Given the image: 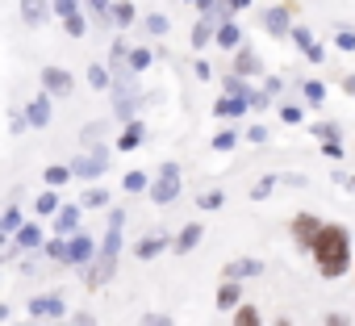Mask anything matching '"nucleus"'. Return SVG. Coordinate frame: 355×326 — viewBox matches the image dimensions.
Here are the masks:
<instances>
[{
    "instance_id": "nucleus-23",
    "label": "nucleus",
    "mask_w": 355,
    "mask_h": 326,
    "mask_svg": "<svg viewBox=\"0 0 355 326\" xmlns=\"http://www.w3.org/2000/svg\"><path fill=\"white\" fill-rule=\"evenodd\" d=\"M59 209H63V201H59L55 189H42V193L34 197V214H38V218H59Z\"/></svg>"
},
{
    "instance_id": "nucleus-21",
    "label": "nucleus",
    "mask_w": 355,
    "mask_h": 326,
    "mask_svg": "<svg viewBox=\"0 0 355 326\" xmlns=\"http://www.w3.org/2000/svg\"><path fill=\"white\" fill-rule=\"evenodd\" d=\"M189 42H193V51L201 55L205 46H214V42H218V26H214V22H205V17H197V26H193Z\"/></svg>"
},
{
    "instance_id": "nucleus-29",
    "label": "nucleus",
    "mask_w": 355,
    "mask_h": 326,
    "mask_svg": "<svg viewBox=\"0 0 355 326\" xmlns=\"http://www.w3.org/2000/svg\"><path fill=\"white\" fill-rule=\"evenodd\" d=\"M150 185H155V176H146V172H138V168L121 176V189H125V193H150Z\"/></svg>"
},
{
    "instance_id": "nucleus-1",
    "label": "nucleus",
    "mask_w": 355,
    "mask_h": 326,
    "mask_svg": "<svg viewBox=\"0 0 355 326\" xmlns=\"http://www.w3.org/2000/svg\"><path fill=\"white\" fill-rule=\"evenodd\" d=\"M313 264H318V276L322 280H338L355 268V251H351V230L343 222H326L318 243H313Z\"/></svg>"
},
{
    "instance_id": "nucleus-26",
    "label": "nucleus",
    "mask_w": 355,
    "mask_h": 326,
    "mask_svg": "<svg viewBox=\"0 0 355 326\" xmlns=\"http://www.w3.org/2000/svg\"><path fill=\"white\" fill-rule=\"evenodd\" d=\"M42 180H46V189H55V193H59L67 180H76V176H71V163H51V168L42 172Z\"/></svg>"
},
{
    "instance_id": "nucleus-12",
    "label": "nucleus",
    "mask_w": 355,
    "mask_h": 326,
    "mask_svg": "<svg viewBox=\"0 0 355 326\" xmlns=\"http://www.w3.org/2000/svg\"><path fill=\"white\" fill-rule=\"evenodd\" d=\"M201 239H205V226H201V222H189V226L175 230L171 251H175V255H189V251H197V247H201Z\"/></svg>"
},
{
    "instance_id": "nucleus-55",
    "label": "nucleus",
    "mask_w": 355,
    "mask_h": 326,
    "mask_svg": "<svg viewBox=\"0 0 355 326\" xmlns=\"http://www.w3.org/2000/svg\"><path fill=\"white\" fill-rule=\"evenodd\" d=\"M243 9H251V0H226V13H230V22H234V13H243Z\"/></svg>"
},
{
    "instance_id": "nucleus-14",
    "label": "nucleus",
    "mask_w": 355,
    "mask_h": 326,
    "mask_svg": "<svg viewBox=\"0 0 355 326\" xmlns=\"http://www.w3.org/2000/svg\"><path fill=\"white\" fill-rule=\"evenodd\" d=\"M51 101H55L51 92H38V96L26 105V117H30V126H34V130H46V126H51V113H55V109H51Z\"/></svg>"
},
{
    "instance_id": "nucleus-3",
    "label": "nucleus",
    "mask_w": 355,
    "mask_h": 326,
    "mask_svg": "<svg viewBox=\"0 0 355 326\" xmlns=\"http://www.w3.org/2000/svg\"><path fill=\"white\" fill-rule=\"evenodd\" d=\"M180 189H184V176H180V163H171V159H163V168H159V176H155V185H150V201L163 209V205H171L175 197H180Z\"/></svg>"
},
{
    "instance_id": "nucleus-45",
    "label": "nucleus",
    "mask_w": 355,
    "mask_h": 326,
    "mask_svg": "<svg viewBox=\"0 0 355 326\" xmlns=\"http://www.w3.org/2000/svg\"><path fill=\"white\" fill-rule=\"evenodd\" d=\"M59 326H96V314H88V309H76L67 322H59Z\"/></svg>"
},
{
    "instance_id": "nucleus-19",
    "label": "nucleus",
    "mask_w": 355,
    "mask_h": 326,
    "mask_svg": "<svg viewBox=\"0 0 355 326\" xmlns=\"http://www.w3.org/2000/svg\"><path fill=\"white\" fill-rule=\"evenodd\" d=\"M13 247H17V251H34V255H38V251L46 247V234H42V226H38V222H26V226H21V234L13 239Z\"/></svg>"
},
{
    "instance_id": "nucleus-34",
    "label": "nucleus",
    "mask_w": 355,
    "mask_h": 326,
    "mask_svg": "<svg viewBox=\"0 0 355 326\" xmlns=\"http://www.w3.org/2000/svg\"><path fill=\"white\" fill-rule=\"evenodd\" d=\"M80 205H84V209H105V205H109V189H105V185H92V189H84Z\"/></svg>"
},
{
    "instance_id": "nucleus-46",
    "label": "nucleus",
    "mask_w": 355,
    "mask_h": 326,
    "mask_svg": "<svg viewBox=\"0 0 355 326\" xmlns=\"http://www.w3.org/2000/svg\"><path fill=\"white\" fill-rule=\"evenodd\" d=\"M334 46L351 55V51H355V30H338V34H334Z\"/></svg>"
},
{
    "instance_id": "nucleus-54",
    "label": "nucleus",
    "mask_w": 355,
    "mask_h": 326,
    "mask_svg": "<svg viewBox=\"0 0 355 326\" xmlns=\"http://www.w3.org/2000/svg\"><path fill=\"white\" fill-rule=\"evenodd\" d=\"M322 155L326 159H343V142H322Z\"/></svg>"
},
{
    "instance_id": "nucleus-22",
    "label": "nucleus",
    "mask_w": 355,
    "mask_h": 326,
    "mask_svg": "<svg viewBox=\"0 0 355 326\" xmlns=\"http://www.w3.org/2000/svg\"><path fill=\"white\" fill-rule=\"evenodd\" d=\"M230 71L247 80V76H263V63H259V55H255L251 46H243V51L234 55V67H230Z\"/></svg>"
},
{
    "instance_id": "nucleus-52",
    "label": "nucleus",
    "mask_w": 355,
    "mask_h": 326,
    "mask_svg": "<svg viewBox=\"0 0 355 326\" xmlns=\"http://www.w3.org/2000/svg\"><path fill=\"white\" fill-rule=\"evenodd\" d=\"M338 88H343L347 96H355V76H351V71H338Z\"/></svg>"
},
{
    "instance_id": "nucleus-33",
    "label": "nucleus",
    "mask_w": 355,
    "mask_h": 326,
    "mask_svg": "<svg viewBox=\"0 0 355 326\" xmlns=\"http://www.w3.org/2000/svg\"><path fill=\"white\" fill-rule=\"evenodd\" d=\"M309 134L322 138V142H343V126H338V121H313Z\"/></svg>"
},
{
    "instance_id": "nucleus-41",
    "label": "nucleus",
    "mask_w": 355,
    "mask_h": 326,
    "mask_svg": "<svg viewBox=\"0 0 355 326\" xmlns=\"http://www.w3.org/2000/svg\"><path fill=\"white\" fill-rule=\"evenodd\" d=\"M142 26H146V34H150V38H163V34H167V30H171V22H167V17H163V13H150V17H146V22H142Z\"/></svg>"
},
{
    "instance_id": "nucleus-35",
    "label": "nucleus",
    "mask_w": 355,
    "mask_h": 326,
    "mask_svg": "<svg viewBox=\"0 0 355 326\" xmlns=\"http://www.w3.org/2000/svg\"><path fill=\"white\" fill-rule=\"evenodd\" d=\"M150 63H155V51H150V46H134V51H130V71H134V76H142Z\"/></svg>"
},
{
    "instance_id": "nucleus-32",
    "label": "nucleus",
    "mask_w": 355,
    "mask_h": 326,
    "mask_svg": "<svg viewBox=\"0 0 355 326\" xmlns=\"http://www.w3.org/2000/svg\"><path fill=\"white\" fill-rule=\"evenodd\" d=\"M222 92H226V96H243V101H251V92H255V88H251L243 76H234V71H230V76L222 80Z\"/></svg>"
},
{
    "instance_id": "nucleus-39",
    "label": "nucleus",
    "mask_w": 355,
    "mask_h": 326,
    "mask_svg": "<svg viewBox=\"0 0 355 326\" xmlns=\"http://www.w3.org/2000/svg\"><path fill=\"white\" fill-rule=\"evenodd\" d=\"M276 185H280V176H263V180H255V185H251V201L272 197V193H276Z\"/></svg>"
},
{
    "instance_id": "nucleus-24",
    "label": "nucleus",
    "mask_w": 355,
    "mask_h": 326,
    "mask_svg": "<svg viewBox=\"0 0 355 326\" xmlns=\"http://www.w3.org/2000/svg\"><path fill=\"white\" fill-rule=\"evenodd\" d=\"M113 80H117V76H113L105 63H92V67H88V88H92V92H113Z\"/></svg>"
},
{
    "instance_id": "nucleus-25",
    "label": "nucleus",
    "mask_w": 355,
    "mask_h": 326,
    "mask_svg": "<svg viewBox=\"0 0 355 326\" xmlns=\"http://www.w3.org/2000/svg\"><path fill=\"white\" fill-rule=\"evenodd\" d=\"M142 138H146V126H142V121H130V126H121L117 151H138V146H142Z\"/></svg>"
},
{
    "instance_id": "nucleus-44",
    "label": "nucleus",
    "mask_w": 355,
    "mask_h": 326,
    "mask_svg": "<svg viewBox=\"0 0 355 326\" xmlns=\"http://www.w3.org/2000/svg\"><path fill=\"white\" fill-rule=\"evenodd\" d=\"M138 326H175V322H171V314H159V309H146Z\"/></svg>"
},
{
    "instance_id": "nucleus-37",
    "label": "nucleus",
    "mask_w": 355,
    "mask_h": 326,
    "mask_svg": "<svg viewBox=\"0 0 355 326\" xmlns=\"http://www.w3.org/2000/svg\"><path fill=\"white\" fill-rule=\"evenodd\" d=\"M222 205H226V193H222V189H209V193L197 197V209H205V214H214V209H222Z\"/></svg>"
},
{
    "instance_id": "nucleus-27",
    "label": "nucleus",
    "mask_w": 355,
    "mask_h": 326,
    "mask_svg": "<svg viewBox=\"0 0 355 326\" xmlns=\"http://www.w3.org/2000/svg\"><path fill=\"white\" fill-rule=\"evenodd\" d=\"M239 142H243V130H239V126H226V130H218V134H214V142H209V146L226 155V151H234Z\"/></svg>"
},
{
    "instance_id": "nucleus-18",
    "label": "nucleus",
    "mask_w": 355,
    "mask_h": 326,
    "mask_svg": "<svg viewBox=\"0 0 355 326\" xmlns=\"http://www.w3.org/2000/svg\"><path fill=\"white\" fill-rule=\"evenodd\" d=\"M80 214H84V205H63L59 218H55V234H59V239L80 234Z\"/></svg>"
},
{
    "instance_id": "nucleus-8",
    "label": "nucleus",
    "mask_w": 355,
    "mask_h": 326,
    "mask_svg": "<svg viewBox=\"0 0 355 326\" xmlns=\"http://www.w3.org/2000/svg\"><path fill=\"white\" fill-rule=\"evenodd\" d=\"M96 255L101 251H96V239L92 234L80 230V234L67 239V268H88V264H96Z\"/></svg>"
},
{
    "instance_id": "nucleus-31",
    "label": "nucleus",
    "mask_w": 355,
    "mask_h": 326,
    "mask_svg": "<svg viewBox=\"0 0 355 326\" xmlns=\"http://www.w3.org/2000/svg\"><path fill=\"white\" fill-rule=\"evenodd\" d=\"M109 22H113L117 30H130V26H134V0H117L113 13H109Z\"/></svg>"
},
{
    "instance_id": "nucleus-60",
    "label": "nucleus",
    "mask_w": 355,
    "mask_h": 326,
    "mask_svg": "<svg viewBox=\"0 0 355 326\" xmlns=\"http://www.w3.org/2000/svg\"><path fill=\"white\" fill-rule=\"evenodd\" d=\"M351 272H355V268H351Z\"/></svg>"
},
{
    "instance_id": "nucleus-53",
    "label": "nucleus",
    "mask_w": 355,
    "mask_h": 326,
    "mask_svg": "<svg viewBox=\"0 0 355 326\" xmlns=\"http://www.w3.org/2000/svg\"><path fill=\"white\" fill-rule=\"evenodd\" d=\"M193 76H197V80H209V76H214V67H209L205 59H197V63H193Z\"/></svg>"
},
{
    "instance_id": "nucleus-51",
    "label": "nucleus",
    "mask_w": 355,
    "mask_h": 326,
    "mask_svg": "<svg viewBox=\"0 0 355 326\" xmlns=\"http://www.w3.org/2000/svg\"><path fill=\"white\" fill-rule=\"evenodd\" d=\"M330 180H334V185H343L347 193H355V176H351V172H334Z\"/></svg>"
},
{
    "instance_id": "nucleus-40",
    "label": "nucleus",
    "mask_w": 355,
    "mask_h": 326,
    "mask_svg": "<svg viewBox=\"0 0 355 326\" xmlns=\"http://www.w3.org/2000/svg\"><path fill=\"white\" fill-rule=\"evenodd\" d=\"M42 255H46V259H59V264H67V239H59V234H55V239H46Z\"/></svg>"
},
{
    "instance_id": "nucleus-56",
    "label": "nucleus",
    "mask_w": 355,
    "mask_h": 326,
    "mask_svg": "<svg viewBox=\"0 0 355 326\" xmlns=\"http://www.w3.org/2000/svg\"><path fill=\"white\" fill-rule=\"evenodd\" d=\"M247 138H251V142H268V130H263V126H251Z\"/></svg>"
},
{
    "instance_id": "nucleus-7",
    "label": "nucleus",
    "mask_w": 355,
    "mask_h": 326,
    "mask_svg": "<svg viewBox=\"0 0 355 326\" xmlns=\"http://www.w3.org/2000/svg\"><path fill=\"white\" fill-rule=\"evenodd\" d=\"M293 9H297V5H272V9L259 13V26H263L272 38H293V30H297V26H293Z\"/></svg>"
},
{
    "instance_id": "nucleus-28",
    "label": "nucleus",
    "mask_w": 355,
    "mask_h": 326,
    "mask_svg": "<svg viewBox=\"0 0 355 326\" xmlns=\"http://www.w3.org/2000/svg\"><path fill=\"white\" fill-rule=\"evenodd\" d=\"M21 226H26V218H21V209H17V205H9L5 214H0V234L17 239V234H21Z\"/></svg>"
},
{
    "instance_id": "nucleus-13",
    "label": "nucleus",
    "mask_w": 355,
    "mask_h": 326,
    "mask_svg": "<svg viewBox=\"0 0 355 326\" xmlns=\"http://www.w3.org/2000/svg\"><path fill=\"white\" fill-rule=\"evenodd\" d=\"M214 46H222V51L239 55V51L247 46V34H243V26H239V22H222V26H218V42H214Z\"/></svg>"
},
{
    "instance_id": "nucleus-58",
    "label": "nucleus",
    "mask_w": 355,
    "mask_h": 326,
    "mask_svg": "<svg viewBox=\"0 0 355 326\" xmlns=\"http://www.w3.org/2000/svg\"><path fill=\"white\" fill-rule=\"evenodd\" d=\"M13 326H30V322H13Z\"/></svg>"
},
{
    "instance_id": "nucleus-4",
    "label": "nucleus",
    "mask_w": 355,
    "mask_h": 326,
    "mask_svg": "<svg viewBox=\"0 0 355 326\" xmlns=\"http://www.w3.org/2000/svg\"><path fill=\"white\" fill-rule=\"evenodd\" d=\"M105 172H109V146H105V142H92L88 155L71 159V176H76V180H101Z\"/></svg>"
},
{
    "instance_id": "nucleus-11",
    "label": "nucleus",
    "mask_w": 355,
    "mask_h": 326,
    "mask_svg": "<svg viewBox=\"0 0 355 326\" xmlns=\"http://www.w3.org/2000/svg\"><path fill=\"white\" fill-rule=\"evenodd\" d=\"M171 243H175V234H159V230H150V234H142V239L134 243V259H155V255H163Z\"/></svg>"
},
{
    "instance_id": "nucleus-59",
    "label": "nucleus",
    "mask_w": 355,
    "mask_h": 326,
    "mask_svg": "<svg viewBox=\"0 0 355 326\" xmlns=\"http://www.w3.org/2000/svg\"><path fill=\"white\" fill-rule=\"evenodd\" d=\"M184 5H197V0H184Z\"/></svg>"
},
{
    "instance_id": "nucleus-15",
    "label": "nucleus",
    "mask_w": 355,
    "mask_h": 326,
    "mask_svg": "<svg viewBox=\"0 0 355 326\" xmlns=\"http://www.w3.org/2000/svg\"><path fill=\"white\" fill-rule=\"evenodd\" d=\"M293 42H297V51H305L309 63H326V51L318 46V38H313L309 26H297V30H293Z\"/></svg>"
},
{
    "instance_id": "nucleus-42",
    "label": "nucleus",
    "mask_w": 355,
    "mask_h": 326,
    "mask_svg": "<svg viewBox=\"0 0 355 326\" xmlns=\"http://www.w3.org/2000/svg\"><path fill=\"white\" fill-rule=\"evenodd\" d=\"M51 9H55L59 22H67L71 13H80V0H51Z\"/></svg>"
},
{
    "instance_id": "nucleus-38",
    "label": "nucleus",
    "mask_w": 355,
    "mask_h": 326,
    "mask_svg": "<svg viewBox=\"0 0 355 326\" xmlns=\"http://www.w3.org/2000/svg\"><path fill=\"white\" fill-rule=\"evenodd\" d=\"M276 109H280V121H284V126H301V121H305V109L293 105V101H284V105H276Z\"/></svg>"
},
{
    "instance_id": "nucleus-47",
    "label": "nucleus",
    "mask_w": 355,
    "mask_h": 326,
    "mask_svg": "<svg viewBox=\"0 0 355 326\" xmlns=\"http://www.w3.org/2000/svg\"><path fill=\"white\" fill-rule=\"evenodd\" d=\"M322 326H351V318H347L343 309H330V314L322 318Z\"/></svg>"
},
{
    "instance_id": "nucleus-6",
    "label": "nucleus",
    "mask_w": 355,
    "mask_h": 326,
    "mask_svg": "<svg viewBox=\"0 0 355 326\" xmlns=\"http://www.w3.org/2000/svg\"><path fill=\"white\" fill-rule=\"evenodd\" d=\"M322 218L318 214H293V222H288V230H293V243H297V251H313V243H318V234H322Z\"/></svg>"
},
{
    "instance_id": "nucleus-49",
    "label": "nucleus",
    "mask_w": 355,
    "mask_h": 326,
    "mask_svg": "<svg viewBox=\"0 0 355 326\" xmlns=\"http://www.w3.org/2000/svg\"><path fill=\"white\" fill-rule=\"evenodd\" d=\"M101 134H105V121H92V126H84V130H80V138H84V142H92V138H101Z\"/></svg>"
},
{
    "instance_id": "nucleus-20",
    "label": "nucleus",
    "mask_w": 355,
    "mask_h": 326,
    "mask_svg": "<svg viewBox=\"0 0 355 326\" xmlns=\"http://www.w3.org/2000/svg\"><path fill=\"white\" fill-rule=\"evenodd\" d=\"M51 13H55V9H51V0H21V22L34 26V30H38Z\"/></svg>"
},
{
    "instance_id": "nucleus-30",
    "label": "nucleus",
    "mask_w": 355,
    "mask_h": 326,
    "mask_svg": "<svg viewBox=\"0 0 355 326\" xmlns=\"http://www.w3.org/2000/svg\"><path fill=\"white\" fill-rule=\"evenodd\" d=\"M230 318H234V326H263V309H259V305H251V301H247V305H239Z\"/></svg>"
},
{
    "instance_id": "nucleus-17",
    "label": "nucleus",
    "mask_w": 355,
    "mask_h": 326,
    "mask_svg": "<svg viewBox=\"0 0 355 326\" xmlns=\"http://www.w3.org/2000/svg\"><path fill=\"white\" fill-rule=\"evenodd\" d=\"M214 305H218L222 314H234L239 305H247V301H243V284H234V280H222V284H218V297H214Z\"/></svg>"
},
{
    "instance_id": "nucleus-9",
    "label": "nucleus",
    "mask_w": 355,
    "mask_h": 326,
    "mask_svg": "<svg viewBox=\"0 0 355 326\" xmlns=\"http://www.w3.org/2000/svg\"><path fill=\"white\" fill-rule=\"evenodd\" d=\"M251 276H263V259L239 255V259L222 264V280H234V284H243V280H251Z\"/></svg>"
},
{
    "instance_id": "nucleus-57",
    "label": "nucleus",
    "mask_w": 355,
    "mask_h": 326,
    "mask_svg": "<svg viewBox=\"0 0 355 326\" xmlns=\"http://www.w3.org/2000/svg\"><path fill=\"white\" fill-rule=\"evenodd\" d=\"M272 326H293V318H276V322H272Z\"/></svg>"
},
{
    "instance_id": "nucleus-43",
    "label": "nucleus",
    "mask_w": 355,
    "mask_h": 326,
    "mask_svg": "<svg viewBox=\"0 0 355 326\" xmlns=\"http://www.w3.org/2000/svg\"><path fill=\"white\" fill-rule=\"evenodd\" d=\"M63 30H67L71 38H84V34H88V22H84V13H71V17L63 22Z\"/></svg>"
},
{
    "instance_id": "nucleus-5",
    "label": "nucleus",
    "mask_w": 355,
    "mask_h": 326,
    "mask_svg": "<svg viewBox=\"0 0 355 326\" xmlns=\"http://www.w3.org/2000/svg\"><path fill=\"white\" fill-rule=\"evenodd\" d=\"M30 318L34 322H67L71 314H67V301H63V293H38V297H30Z\"/></svg>"
},
{
    "instance_id": "nucleus-2",
    "label": "nucleus",
    "mask_w": 355,
    "mask_h": 326,
    "mask_svg": "<svg viewBox=\"0 0 355 326\" xmlns=\"http://www.w3.org/2000/svg\"><path fill=\"white\" fill-rule=\"evenodd\" d=\"M121 230H125V209H109V230H105V239H101V255H96V264L88 268V289H101V284H109L113 280V272H117V255H121Z\"/></svg>"
},
{
    "instance_id": "nucleus-36",
    "label": "nucleus",
    "mask_w": 355,
    "mask_h": 326,
    "mask_svg": "<svg viewBox=\"0 0 355 326\" xmlns=\"http://www.w3.org/2000/svg\"><path fill=\"white\" fill-rule=\"evenodd\" d=\"M301 96L318 109V105L326 101V84H322V80H301Z\"/></svg>"
},
{
    "instance_id": "nucleus-48",
    "label": "nucleus",
    "mask_w": 355,
    "mask_h": 326,
    "mask_svg": "<svg viewBox=\"0 0 355 326\" xmlns=\"http://www.w3.org/2000/svg\"><path fill=\"white\" fill-rule=\"evenodd\" d=\"M280 88H284L280 76H263V92H268V96H280Z\"/></svg>"
},
{
    "instance_id": "nucleus-10",
    "label": "nucleus",
    "mask_w": 355,
    "mask_h": 326,
    "mask_svg": "<svg viewBox=\"0 0 355 326\" xmlns=\"http://www.w3.org/2000/svg\"><path fill=\"white\" fill-rule=\"evenodd\" d=\"M38 80H42V92H51V96H71V84H76L71 71H63V67H55V63L42 67Z\"/></svg>"
},
{
    "instance_id": "nucleus-50",
    "label": "nucleus",
    "mask_w": 355,
    "mask_h": 326,
    "mask_svg": "<svg viewBox=\"0 0 355 326\" xmlns=\"http://www.w3.org/2000/svg\"><path fill=\"white\" fill-rule=\"evenodd\" d=\"M26 126H30V117H26V113H9V130H13V134H21Z\"/></svg>"
},
{
    "instance_id": "nucleus-16",
    "label": "nucleus",
    "mask_w": 355,
    "mask_h": 326,
    "mask_svg": "<svg viewBox=\"0 0 355 326\" xmlns=\"http://www.w3.org/2000/svg\"><path fill=\"white\" fill-rule=\"evenodd\" d=\"M243 113H251V101H243V96H218L214 101V117H222V121H234V117H243Z\"/></svg>"
}]
</instances>
